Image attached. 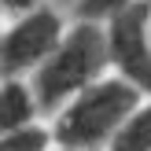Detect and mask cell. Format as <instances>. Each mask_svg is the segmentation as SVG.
Wrapping results in <instances>:
<instances>
[{
	"label": "cell",
	"mask_w": 151,
	"mask_h": 151,
	"mask_svg": "<svg viewBox=\"0 0 151 151\" xmlns=\"http://www.w3.org/2000/svg\"><path fill=\"white\" fill-rule=\"evenodd\" d=\"M103 74H111L103 26L74 19V22H66L59 44L52 48V55L26 78V85L33 92L37 111L41 114H55L70 96H78L81 88L100 81Z\"/></svg>",
	"instance_id": "cell-1"
},
{
	"label": "cell",
	"mask_w": 151,
	"mask_h": 151,
	"mask_svg": "<svg viewBox=\"0 0 151 151\" xmlns=\"http://www.w3.org/2000/svg\"><path fill=\"white\" fill-rule=\"evenodd\" d=\"M140 100L144 96L133 85H125L118 74H103L100 81H92L78 96H70L52 114V125H44L52 147H63V151H103L107 140L114 137V129L125 122V114Z\"/></svg>",
	"instance_id": "cell-2"
},
{
	"label": "cell",
	"mask_w": 151,
	"mask_h": 151,
	"mask_svg": "<svg viewBox=\"0 0 151 151\" xmlns=\"http://www.w3.org/2000/svg\"><path fill=\"white\" fill-rule=\"evenodd\" d=\"M63 29H66V19L52 4L15 15L11 26L0 29V78H29L52 55Z\"/></svg>",
	"instance_id": "cell-3"
},
{
	"label": "cell",
	"mask_w": 151,
	"mask_h": 151,
	"mask_svg": "<svg viewBox=\"0 0 151 151\" xmlns=\"http://www.w3.org/2000/svg\"><path fill=\"white\" fill-rule=\"evenodd\" d=\"M147 15L151 4L137 0L125 11H118L114 19L103 22L107 33V59H111V74L133 85L144 100H151V44H147Z\"/></svg>",
	"instance_id": "cell-4"
},
{
	"label": "cell",
	"mask_w": 151,
	"mask_h": 151,
	"mask_svg": "<svg viewBox=\"0 0 151 151\" xmlns=\"http://www.w3.org/2000/svg\"><path fill=\"white\" fill-rule=\"evenodd\" d=\"M37 118L41 111L33 103L26 78H0V140L29 129V125H41Z\"/></svg>",
	"instance_id": "cell-5"
},
{
	"label": "cell",
	"mask_w": 151,
	"mask_h": 151,
	"mask_svg": "<svg viewBox=\"0 0 151 151\" xmlns=\"http://www.w3.org/2000/svg\"><path fill=\"white\" fill-rule=\"evenodd\" d=\"M103 151H151V100H140L125 114Z\"/></svg>",
	"instance_id": "cell-6"
},
{
	"label": "cell",
	"mask_w": 151,
	"mask_h": 151,
	"mask_svg": "<svg viewBox=\"0 0 151 151\" xmlns=\"http://www.w3.org/2000/svg\"><path fill=\"white\" fill-rule=\"evenodd\" d=\"M129 4H137V0H74L70 4V11H74V19H85V22H107V19H114L118 11H125Z\"/></svg>",
	"instance_id": "cell-7"
},
{
	"label": "cell",
	"mask_w": 151,
	"mask_h": 151,
	"mask_svg": "<svg viewBox=\"0 0 151 151\" xmlns=\"http://www.w3.org/2000/svg\"><path fill=\"white\" fill-rule=\"evenodd\" d=\"M48 4V0H0V11L4 15H22V11H33V7Z\"/></svg>",
	"instance_id": "cell-8"
},
{
	"label": "cell",
	"mask_w": 151,
	"mask_h": 151,
	"mask_svg": "<svg viewBox=\"0 0 151 151\" xmlns=\"http://www.w3.org/2000/svg\"><path fill=\"white\" fill-rule=\"evenodd\" d=\"M147 44H151V15H147Z\"/></svg>",
	"instance_id": "cell-9"
},
{
	"label": "cell",
	"mask_w": 151,
	"mask_h": 151,
	"mask_svg": "<svg viewBox=\"0 0 151 151\" xmlns=\"http://www.w3.org/2000/svg\"><path fill=\"white\" fill-rule=\"evenodd\" d=\"M44 151H63V147H52V144H48V147H44Z\"/></svg>",
	"instance_id": "cell-10"
},
{
	"label": "cell",
	"mask_w": 151,
	"mask_h": 151,
	"mask_svg": "<svg viewBox=\"0 0 151 151\" xmlns=\"http://www.w3.org/2000/svg\"><path fill=\"white\" fill-rule=\"evenodd\" d=\"M0 29H4V11H0Z\"/></svg>",
	"instance_id": "cell-11"
},
{
	"label": "cell",
	"mask_w": 151,
	"mask_h": 151,
	"mask_svg": "<svg viewBox=\"0 0 151 151\" xmlns=\"http://www.w3.org/2000/svg\"><path fill=\"white\" fill-rule=\"evenodd\" d=\"M59 4H66V7H70V4H74V0H59Z\"/></svg>",
	"instance_id": "cell-12"
},
{
	"label": "cell",
	"mask_w": 151,
	"mask_h": 151,
	"mask_svg": "<svg viewBox=\"0 0 151 151\" xmlns=\"http://www.w3.org/2000/svg\"><path fill=\"white\" fill-rule=\"evenodd\" d=\"M147 4H151V0H147Z\"/></svg>",
	"instance_id": "cell-13"
}]
</instances>
